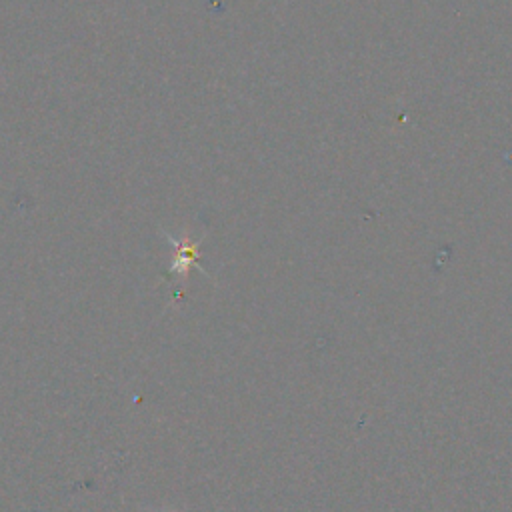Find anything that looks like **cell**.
<instances>
[{
	"label": "cell",
	"instance_id": "cell-1",
	"mask_svg": "<svg viewBox=\"0 0 512 512\" xmlns=\"http://www.w3.org/2000/svg\"><path fill=\"white\" fill-rule=\"evenodd\" d=\"M160 512H172V510H160Z\"/></svg>",
	"mask_w": 512,
	"mask_h": 512
}]
</instances>
